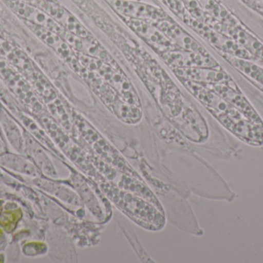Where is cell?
Wrapping results in <instances>:
<instances>
[{
    "instance_id": "6da1fadb",
    "label": "cell",
    "mask_w": 263,
    "mask_h": 263,
    "mask_svg": "<svg viewBox=\"0 0 263 263\" xmlns=\"http://www.w3.org/2000/svg\"><path fill=\"white\" fill-rule=\"evenodd\" d=\"M216 118L222 125L244 142L260 146L263 145V125L249 120L237 109L230 114H222Z\"/></svg>"
},
{
    "instance_id": "7a4b0ae2",
    "label": "cell",
    "mask_w": 263,
    "mask_h": 263,
    "mask_svg": "<svg viewBox=\"0 0 263 263\" xmlns=\"http://www.w3.org/2000/svg\"><path fill=\"white\" fill-rule=\"evenodd\" d=\"M29 1L49 14L68 32L81 38L91 37L90 33L88 32L87 29L83 26V24H81V23L69 10L63 7L57 0H29Z\"/></svg>"
},
{
    "instance_id": "3957f363",
    "label": "cell",
    "mask_w": 263,
    "mask_h": 263,
    "mask_svg": "<svg viewBox=\"0 0 263 263\" xmlns=\"http://www.w3.org/2000/svg\"><path fill=\"white\" fill-rule=\"evenodd\" d=\"M114 9L123 17L156 23L168 20L170 15L160 8L133 0H114Z\"/></svg>"
},
{
    "instance_id": "277c9868",
    "label": "cell",
    "mask_w": 263,
    "mask_h": 263,
    "mask_svg": "<svg viewBox=\"0 0 263 263\" xmlns=\"http://www.w3.org/2000/svg\"><path fill=\"white\" fill-rule=\"evenodd\" d=\"M208 87L217 93L224 100L240 111L249 120L258 125H263L262 119L246 98L234 81L229 83L209 84Z\"/></svg>"
},
{
    "instance_id": "5b68a950",
    "label": "cell",
    "mask_w": 263,
    "mask_h": 263,
    "mask_svg": "<svg viewBox=\"0 0 263 263\" xmlns=\"http://www.w3.org/2000/svg\"><path fill=\"white\" fill-rule=\"evenodd\" d=\"M125 22L141 38L158 52L164 54L176 49V46L171 40L153 23L126 17Z\"/></svg>"
},
{
    "instance_id": "8992f818",
    "label": "cell",
    "mask_w": 263,
    "mask_h": 263,
    "mask_svg": "<svg viewBox=\"0 0 263 263\" xmlns=\"http://www.w3.org/2000/svg\"><path fill=\"white\" fill-rule=\"evenodd\" d=\"M24 23L40 40L55 51L60 57L71 64L72 68L79 71L80 63L75 58V54L71 49L70 45L61 36L38 25L26 21Z\"/></svg>"
},
{
    "instance_id": "52a82bcc",
    "label": "cell",
    "mask_w": 263,
    "mask_h": 263,
    "mask_svg": "<svg viewBox=\"0 0 263 263\" xmlns=\"http://www.w3.org/2000/svg\"><path fill=\"white\" fill-rule=\"evenodd\" d=\"M162 58L170 66L176 67L216 68L222 69L220 65L210 56V54H200L186 50H174L164 52Z\"/></svg>"
},
{
    "instance_id": "ba28073f",
    "label": "cell",
    "mask_w": 263,
    "mask_h": 263,
    "mask_svg": "<svg viewBox=\"0 0 263 263\" xmlns=\"http://www.w3.org/2000/svg\"><path fill=\"white\" fill-rule=\"evenodd\" d=\"M153 24L156 25L171 40L175 46H179L183 50L210 54L207 52L206 49L200 46L196 40L181 28L177 23H175L171 18L153 23Z\"/></svg>"
},
{
    "instance_id": "9c48e42d",
    "label": "cell",
    "mask_w": 263,
    "mask_h": 263,
    "mask_svg": "<svg viewBox=\"0 0 263 263\" xmlns=\"http://www.w3.org/2000/svg\"><path fill=\"white\" fill-rule=\"evenodd\" d=\"M175 74L184 80L208 84L229 83L233 81L230 75L222 69L216 68H175Z\"/></svg>"
},
{
    "instance_id": "30bf717a",
    "label": "cell",
    "mask_w": 263,
    "mask_h": 263,
    "mask_svg": "<svg viewBox=\"0 0 263 263\" xmlns=\"http://www.w3.org/2000/svg\"><path fill=\"white\" fill-rule=\"evenodd\" d=\"M222 57L241 74L250 80L263 91V68L250 60L237 58L227 54H222Z\"/></svg>"
},
{
    "instance_id": "8fae6325",
    "label": "cell",
    "mask_w": 263,
    "mask_h": 263,
    "mask_svg": "<svg viewBox=\"0 0 263 263\" xmlns=\"http://www.w3.org/2000/svg\"><path fill=\"white\" fill-rule=\"evenodd\" d=\"M0 124L10 143L12 144L16 149H22L23 137L21 131L18 125L3 110L0 111Z\"/></svg>"
},
{
    "instance_id": "7c38bea8",
    "label": "cell",
    "mask_w": 263,
    "mask_h": 263,
    "mask_svg": "<svg viewBox=\"0 0 263 263\" xmlns=\"http://www.w3.org/2000/svg\"><path fill=\"white\" fill-rule=\"evenodd\" d=\"M202 10L216 20L222 22L234 21V17L220 4L217 0H197Z\"/></svg>"
},
{
    "instance_id": "4fadbf2b",
    "label": "cell",
    "mask_w": 263,
    "mask_h": 263,
    "mask_svg": "<svg viewBox=\"0 0 263 263\" xmlns=\"http://www.w3.org/2000/svg\"><path fill=\"white\" fill-rule=\"evenodd\" d=\"M0 164L12 168L17 171H20L25 174L37 176L38 171L34 168L32 164L27 162V160L15 156H4L0 157Z\"/></svg>"
},
{
    "instance_id": "5bb4252c",
    "label": "cell",
    "mask_w": 263,
    "mask_h": 263,
    "mask_svg": "<svg viewBox=\"0 0 263 263\" xmlns=\"http://www.w3.org/2000/svg\"><path fill=\"white\" fill-rule=\"evenodd\" d=\"M164 1L173 12H176V15H179L182 18L188 12L182 0H164Z\"/></svg>"
},
{
    "instance_id": "9a60e30c",
    "label": "cell",
    "mask_w": 263,
    "mask_h": 263,
    "mask_svg": "<svg viewBox=\"0 0 263 263\" xmlns=\"http://www.w3.org/2000/svg\"><path fill=\"white\" fill-rule=\"evenodd\" d=\"M4 151V145H3V142H2L1 138H0V151Z\"/></svg>"
}]
</instances>
